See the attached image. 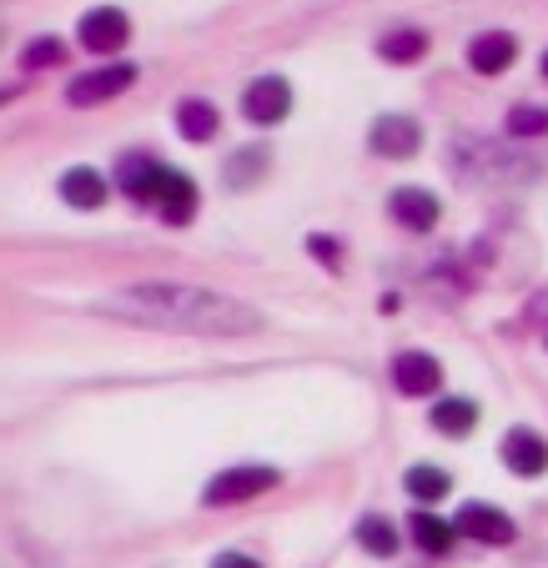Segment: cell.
Segmentation results:
<instances>
[{
    "mask_svg": "<svg viewBox=\"0 0 548 568\" xmlns=\"http://www.w3.org/2000/svg\"><path fill=\"white\" fill-rule=\"evenodd\" d=\"M97 312L141 327H162V333H202V337H237L257 333L262 312L242 297H226L212 287H186V282H136L116 297L97 302Z\"/></svg>",
    "mask_w": 548,
    "mask_h": 568,
    "instance_id": "obj_1",
    "label": "cell"
},
{
    "mask_svg": "<svg viewBox=\"0 0 548 568\" xmlns=\"http://www.w3.org/2000/svg\"><path fill=\"white\" fill-rule=\"evenodd\" d=\"M277 478H282L277 468H226V473H216V478L206 483L202 504H206V508L247 504V498H257V494H267V488H277Z\"/></svg>",
    "mask_w": 548,
    "mask_h": 568,
    "instance_id": "obj_2",
    "label": "cell"
},
{
    "mask_svg": "<svg viewBox=\"0 0 548 568\" xmlns=\"http://www.w3.org/2000/svg\"><path fill=\"white\" fill-rule=\"evenodd\" d=\"M453 528H458L463 538H478V544H494V548L514 544V518L494 504H463L458 518H453Z\"/></svg>",
    "mask_w": 548,
    "mask_h": 568,
    "instance_id": "obj_3",
    "label": "cell"
},
{
    "mask_svg": "<svg viewBox=\"0 0 548 568\" xmlns=\"http://www.w3.org/2000/svg\"><path fill=\"white\" fill-rule=\"evenodd\" d=\"M131 81H136V65H101V71L75 75V87L65 91V101L71 106H101V101L121 97Z\"/></svg>",
    "mask_w": 548,
    "mask_h": 568,
    "instance_id": "obj_4",
    "label": "cell"
},
{
    "mask_svg": "<svg viewBox=\"0 0 548 568\" xmlns=\"http://www.w3.org/2000/svg\"><path fill=\"white\" fill-rule=\"evenodd\" d=\"M287 111H292V87L282 75H262V81L247 87V97H242V116L257 121V126H277Z\"/></svg>",
    "mask_w": 548,
    "mask_h": 568,
    "instance_id": "obj_5",
    "label": "cell"
},
{
    "mask_svg": "<svg viewBox=\"0 0 548 568\" xmlns=\"http://www.w3.org/2000/svg\"><path fill=\"white\" fill-rule=\"evenodd\" d=\"M81 45L87 51H97V55H111V51H121V45L131 41V21L116 11V6H101V11H87L81 16Z\"/></svg>",
    "mask_w": 548,
    "mask_h": 568,
    "instance_id": "obj_6",
    "label": "cell"
},
{
    "mask_svg": "<svg viewBox=\"0 0 548 568\" xmlns=\"http://www.w3.org/2000/svg\"><path fill=\"white\" fill-rule=\"evenodd\" d=\"M146 206H156V212H162L172 226H186V222L196 216V186L186 182L182 172H172V166H166L162 182H156V192H151V202H146Z\"/></svg>",
    "mask_w": 548,
    "mask_h": 568,
    "instance_id": "obj_7",
    "label": "cell"
},
{
    "mask_svg": "<svg viewBox=\"0 0 548 568\" xmlns=\"http://www.w3.org/2000/svg\"><path fill=\"white\" fill-rule=\"evenodd\" d=\"M438 383H443L438 357H428V353H398L393 357V387H398V393L428 397V393H438Z\"/></svg>",
    "mask_w": 548,
    "mask_h": 568,
    "instance_id": "obj_8",
    "label": "cell"
},
{
    "mask_svg": "<svg viewBox=\"0 0 548 568\" xmlns=\"http://www.w3.org/2000/svg\"><path fill=\"white\" fill-rule=\"evenodd\" d=\"M504 463L518 478H538L548 468V443L534 428H508L504 433Z\"/></svg>",
    "mask_w": 548,
    "mask_h": 568,
    "instance_id": "obj_9",
    "label": "cell"
},
{
    "mask_svg": "<svg viewBox=\"0 0 548 568\" xmlns=\"http://www.w3.org/2000/svg\"><path fill=\"white\" fill-rule=\"evenodd\" d=\"M387 212H393V222H403L408 232H428V226H438V196L423 192V186H398V192L387 196Z\"/></svg>",
    "mask_w": 548,
    "mask_h": 568,
    "instance_id": "obj_10",
    "label": "cell"
},
{
    "mask_svg": "<svg viewBox=\"0 0 548 568\" xmlns=\"http://www.w3.org/2000/svg\"><path fill=\"white\" fill-rule=\"evenodd\" d=\"M162 172H166V161L146 156V151H131V156L116 166V186L131 196V202L146 206L151 192H156V182H162Z\"/></svg>",
    "mask_w": 548,
    "mask_h": 568,
    "instance_id": "obj_11",
    "label": "cell"
},
{
    "mask_svg": "<svg viewBox=\"0 0 548 568\" xmlns=\"http://www.w3.org/2000/svg\"><path fill=\"white\" fill-rule=\"evenodd\" d=\"M514 55H518V41L508 31H484L468 41V65L478 75H504L514 65Z\"/></svg>",
    "mask_w": 548,
    "mask_h": 568,
    "instance_id": "obj_12",
    "label": "cell"
},
{
    "mask_svg": "<svg viewBox=\"0 0 548 568\" xmlns=\"http://www.w3.org/2000/svg\"><path fill=\"white\" fill-rule=\"evenodd\" d=\"M418 146H423V131L413 126L408 116H383L373 126V151H377V156H387V161L413 156Z\"/></svg>",
    "mask_w": 548,
    "mask_h": 568,
    "instance_id": "obj_13",
    "label": "cell"
},
{
    "mask_svg": "<svg viewBox=\"0 0 548 568\" xmlns=\"http://www.w3.org/2000/svg\"><path fill=\"white\" fill-rule=\"evenodd\" d=\"M216 126H222V116H216L212 101L186 97L182 106H176V131H182L186 141H212V136H216Z\"/></svg>",
    "mask_w": 548,
    "mask_h": 568,
    "instance_id": "obj_14",
    "label": "cell"
},
{
    "mask_svg": "<svg viewBox=\"0 0 548 568\" xmlns=\"http://www.w3.org/2000/svg\"><path fill=\"white\" fill-rule=\"evenodd\" d=\"M61 196L71 206H81V212H97V206L106 202V182H101L91 166H75V172L61 176Z\"/></svg>",
    "mask_w": 548,
    "mask_h": 568,
    "instance_id": "obj_15",
    "label": "cell"
},
{
    "mask_svg": "<svg viewBox=\"0 0 548 568\" xmlns=\"http://www.w3.org/2000/svg\"><path fill=\"white\" fill-rule=\"evenodd\" d=\"M478 423V408L468 403V397H443L438 408H433V428L448 433V438H463V433H474Z\"/></svg>",
    "mask_w": 548,
    "mask_h": 568,
    "instance_id": "obj_16",
    "label": "cell"
},
{
    "mask_svg": "<svg viewBox=\"0 0 548 568\" xmlns=\"http://www.w3.org/2000/svg\"><path fill=\"white\" fill-rule=\"evenodd\" d=\"M408 528H413V538H418L423 554H448L453 538H458V528L443 524L438 514H413V518H408Z\"/></svg>",
    "mask_w": 548,
    "mask_h": 568,
    "instance_id": "obj_17",
    "label": "cell"
},
{
    "mask_svg": "<svg viewBox=\"0 0 548 568\" xmlns=\"http://www.w3.org/2000/svg\"><path fill=\"white\" fill-rule=\"evenodd\" d=\"M423 51H428V36L423 31H387L383 41H377V55L393 65H408V61H423Z\"/></svg>",
    "mask_w": 548,
    "mask_h": 568,
    "instance_id": "obj_18",
    "label": "cell"
},
{
    "mask_svg": "<svg viewBox=\"0 0 548 568\" xmlns=\"http://www.w3.org/2000/svg\"><path fill=\"white\" fill-rule=\"evenodd\" d=\"M403 488H408L413 498H423V504H438V498H448L453 478L443 468H428V463H418V468H408V478H403Z\"/></svg>",
    "mask_w": 548,
    "mask_h": 568,
    "instance_id": "obj_19",
    "label": "cell"
},
{
    "mask_svg": "<svg viewBox=\"0 0 548 568\" xmlns=\"http://www.w3.org/2000/svg\"><path fill=\"white\" fill-rule=\"evenodd\" d=\"M357 544H363L373 558H393V554H398V528L387 524V518L367 514L363 524H357Z\"/></svg>",
    "mask_w": 548,
    "mask_h": 568,
    "instance_id": "obj_20",
    "label": "cell"
},
{
    "mask_svg": "<svg viewBox=\"0 0 548 568\" xmlns=\"http://www.w3.org/2000/svg\"><path fill=\"white\" fill-rule=\"evenodd\" d=\"M508 131H514V136H544V131H548V111L534 106V101H518V106L508 111Z\"/></svg>",
    "mask_w": 548,
    "mask_h": 568,
    "instance_id": "obj_21",
    "label": "cell"
},
{
    "mask_svg": "<svg viewBox=\"0 0 548 568\" xmlns=\"http://www.w3.org/2000/svg\"><path fill=\"white\" fill-rule=\"evenodd\" d=\"M61 61H65V45L55 36H41V41L26 45V65L31 71H45V65H61Z\"/></svg>",
    "mask_w": 548,
    "mask_h": 568,
    "instance_id": "obj_22",
    "label": "cell"
},
{
    "mask_svg": "<svg viewBox=\"0 0 548 568\" xmlns=\"http://www.w3.org/2000/svg\"><path fill=\"white\" fill-rule=\"evenodd\" d=\"M307 247H312V257H323L327 267H337V242H333V236H312Z\"/></svg>",
    "mask_w": 548,
    "mask_h": 568,
    "instance_id": "obj_23",
    "label": "cell"
},
{
    "mask_svg": "<svg viewBox=\"0 0 548 568\" xmlns=\"http://www.w3.org/2000/svg\"><path fill=\"white\" fill-rule=\"evenodd\" d=\"M212 568H262V564H257V558H247V554H222Z\"/></svg>",
    "mask_w": 548,
    "mask_h": 568,
    "instance_id": "obj_24",
    "label": "cell"
},
{
    "mask_svg": "<svg viewBox=\"0 0 548 568\" xmlns=\"http://www.w3.org/2000/svg\"><path fill=\"white\" fill-rule=\"evenodd\" d=\"M544 75H548V55H544Z\"/></svg>",
    "mask_w": 548,
    "mask_h": 568,
    "instance_id": "obj_25",
    "label": "cell"
},
{
    "mask_svg": "<svg viewBox=\"0 0 548 568\" xmlns=\"http://www.w3.org/2000/svg\"><path fill=\"white\" fill-rule=\"evenodd\" d=\"M544 343H548V327H544Z\"/></svg>",
    "mask_w": 548,
    "mask_h": 568,
    "instance_id": "obj_26",
    "label": "cell"
}]
</instances>
